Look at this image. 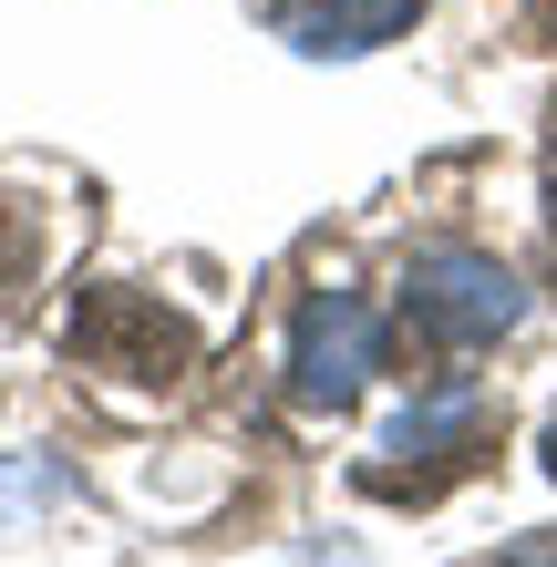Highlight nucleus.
Instances as JSON below:
<instances>
[{"mask_svg": "<svg viewBox=\"0 0 557 567\" xmlns=\"http://www.w3.org/2000/svg\"><path fill=\"white\" fill-rule=\"evenodd\" d=\"M73 351L93 372H124V382H186L196 372V320H176L155 289L93 279L73 299Z\"/></svg>", "mask_w": 557, "mask_h": 567, "instance_id": "2", "label": "nucleus"}, {"mask_svg": "<svg viewBox=\"0 0 557 567\" xmlns=\"http://www.w3.org/2000/svg\"><path fill=\"white\" fill-rule=\"evenodd\" d=\"M547 11H557V0H547Z\"/></svg>", "mask_w": 557, "mask_h": 567, "instance_id": "10", "label": "nucleus"}, {"mask_svg": "<svg viewBox=\"0 0 557 567\" xmlns=\"http://www.w3.org/2000/svg\"><path fill=\"white\" fill-rule=\"evenodd\" d=\"M372 361H382L372 299L362 289H320L310 310H300V341H289V392H300L310 413H341L351 392L372 382Z\"/></svg>", "mask_w": 557, "mask_h": 567, "instance_id": "4", "label": "nucleus"}, {"mask_svg": "<svg viewBox=\"0 0 557 567\" xmlns=\"http://www.w3.org/2000/svg\"><path fill=\"white\" fill-rule=\"evenodd\" d=\"M31 258H42V217H31V207H0V310H21Z\"/></svg>", "mask_w": 557, "mask_h": 567, "instance_id": "6", "label": "nucleus"}, {"mask_svg": "<svg viewBox=\"0 0 557 567\" xmlns=\"http://www.w3.org/2000/svg\"><path fill=\"white\" fill-rule=\"evenodd\" d=\"M496 454V403L485 392H434V403H413L403 423H392V444L362 464V495H382V506H434V495L454 475H475V464Z\"/></svg>", "mask_w": 557, "mask_h": 567, "instance_id": "1", "label": "nucleus"}, {"mask_svg": "<svg viewBox=\"0 0 557 567\" xmlns=\"http://www.w3.org/2000/svg\"><path fill=\"white\" fill-rule=\"evenodd\" d=\"M527 320V289H516L496 258H475V248H434V258H413V279H403V330H423L434 351H485L496 330Z\"/></svg>", "mask_w": 557, "mask_h": 567, "instance_id": "3", "label": "nucleus"}, {"mask_svg": "<svg viewBox=\"0 0 557 567\" xmlns=\"http://www.w3.org/2000/svg\"><path fill=\"white\" fill-rule=\"evenodd\" d=\"M413 21H423V0H289V11H279V31L310 62H351L372 42H403Z\"/></svg>", "mask_w": 557, "mask_h": 567, "instance_id": "5", "label": "nucleus"}, {"mask_svg": "<svg viewBox=\"0 0 557 567\" xmlns=\"http://www.w3.org/2000/svg\"><path fill=\"white\" fill-rule=\"evenodd\" d=\"M496 567H557V526H537V537H516Z\"/></svg>", "mask_w": 557, "mask_h": 567, "instance_id": "7", "label": "nucleus"}, {"mask_svg": "<svg viewBox=\"0 0 557 567\" xmlns=\"http://www.w3.org/2000/svg\"><path fill=\"white\" fill-rule=\"evenodd\" d=\"M547 196H557V165H547Z\"/></svg>", "mask_w": 557, "mask_h": 567, "instance_id": "9", "label": "nucleus"}, {"mask_svg": "<svg viewBox=\"0 0 557 567\" xmlns=\"http://www.w3.org/2000/svg\"><path fill=\"white\" fill-rule=\"evenodd\" d=\"M547 475H557V433H547Z\"/></svg>", "mask_w": 557, "mask_h": 567, "instance_id": "8", "label": "nucleus"}]
</instances>
